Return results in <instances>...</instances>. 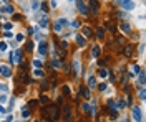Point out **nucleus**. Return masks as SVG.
I'll use <instances>...</instances> for the list:
<instances>
[{"label":"nucleus","instance_id":"nucleus-7","mask_svg":"<svg viewBox=\"0 0 146 122\" xmlns=\"http://www.w3.org/2000/svg\"><path fill=\"white\" fill-rule=\"evenodd\" d=\"M47 43H45V41H42V43H38V53H40V55H42V56H45V55H47Z\"/></svg>","mask_w":146,"mask_h":122},{"label":"nucleus","instance_id":"nucleus-13","mask_svg":"<svg viewBox=\"0 0 146 122\" xmlns=\"http://www.w3.org/2000/svg\"><path fill=\"white\" fill-rule=\"evenodd\" d=\"M91 55H93L95 58H98L100 56V46H95L93 49H91Z\"/></svg>","mask_w":146,"mask_h":122},{"label":"nucleus","instance_id":"nucleus-26","mask_svg":"<svg viewBox=\"0 0 146 122\" xmlns=\"http://www.w3.org/2000/svg\"><path fill=\"white\" fill-rule=\"evenodd\" d=\"M0 114H7V109L3 106H0Z\"/></svg>","mask_w":146,"mask_h":122},{"label":"nucleus","instance_id":"nucleus-16","mask_svg":"<svg viewBox=\"0 0 146 122\" xmlns=\"http://www.w3.org/2000/svg\"><path fill=\"white\" fill-rule=\"evenodd\" d=\"M96 35H98V38H103V37H105V28H98Z\"/></svg>","mask_w":146,"mask_h":122},{"label":"nucleus","instance_id":"nucleus-12","mask_svg":"<svg viewBox=\"0 0 146 122\" xmlns=\"http://www.w3.org/2000/svg\"><path fill=\"white\" fill-rule=\"evenodd\" d=\"M2 13H13V7H10V5L3 7V8H2Z\"/></svg>","mask_w":146,"mask_h":122},{"label":"nucleus","instance_id":"nucleus-15","mask_svg":"<svg viewBox=\"0 0 146 122\" xmlns=\"http://www.w3.org/2000/svg\"><path fill=\"white\" fill-rule=\"evenodd\" d=\"M131 69H133V71H131V73H133V76H135V74H139L141 68H139V66H133V68H131Z\"/></svg>","mask_w":146,"mask_h":122},{"label":"nucleus","instance_id":"nucleus-24","mask_svg":"<svg viewBox=\"0 0 146 122\" xmlns=\"http://www.w3.org/2000/svg\"><path fill=\"white\" fill-rule=\"evenodd\" d=\"M17 41H23V35H22V33L17 35Z\"/></svg>","mask_w":146,"mask_h":122},{"label":"nucleus","instance_id":"nucleus-4","mask_svg":"<svg viewBox=\"0 0 146 122\" xmlns=\"http://www.w3.org/2000/svg\"><path fill=\"white\" fill-rule=\"evenodd\" d=\"M12 63H15V64L22 63V51L20 49H17L15 53H12Z\"/></svg>","mask_w":146,"mask_h":122},{"label":"nucleus","instance_id":"nucleus-19","mask_svg":"<svg viewBox=\"0 0 146 122\" xmlns=\"http://www.w3.org/2000/svg\"><path fill=\"white\" fill-rule=\"evenodd\" d=\"M95 84H96L95 83V78H90L88 79V88H95Z\"/></svg>","mask_w":146,"mask_h":122},{"label":"nucleus","instance_id":"nucleus-6","mask_svg":"<svg viewBox=\"0 0 146 122\" xmlns=\"http://www.w3.org/2000/svg\"><path fill=\"white\" fill-rule=\"evenodd\" d=\"M0 74H3L5 78H10V76H12L10 68H8V66H0Z\"/></svg>","mask_w":146,"mask_h":122},{"label":"nucleus","instance_id":"nucleus-27","mask_svg":"<svg viewBox=\"0 0 146 122\" xmlns=\"http://www.w3.org/2000/svg\"><path fill=\"white\" fill-rule=\"evenodd\" d=\"M7 101V96H0V104H3Z\"/></svg>","mask_w":146,"mask_h":122},{"label":"nucleus","instance_id":"nucleus-10","mask_svg":"<svg viewBox=\"0 0 146 122\" xmlns=\"http://www.w3.org/2000/svg\"><path fill=\"white\" fill-rule=\"evenodd\" d=\"M47 25H48L47 15H43V17H42V20H40V26H42V28H47Z\"/></svg>","mask_w":146,"mask_h":122},{"label":"nucleus","instance_id":"nucleus-33","mask_svg":"<svg viewBox=\"0 0 146 122\" xmlns=\"http://www.w3.org/2000/svg\"><path fill=\"white\" fill-rule=\"evenodd\" d=\"M123 122H125V120H123Z\"/></svg>","mask_w":146,"mask_h":122},{"label":"nucleus","instance_id":"nucleus-14","mask_svg":"<svg viewBox=\"0 0 146 122\" xmlns=\"http://www.w3.org/2000/svg\"><path fill=\"white\" fill-rule=\"evenodd\" d=\"M121 30L125 31V33H130V31H131V28H130V25H128V23H123L121 25Z\"/></svg>","mask_w":146,"mask_h":122},{"label":"nucleus","instance_id":"nucleus-3","mask_svg":"<svg viewBox=\"0 0 146 122\" xmlns=\"http://www.w3.org/2000/svg\"><path fill=\"white\" fill-rule=\"evenodd\" d=\"M65 25H68V20H65V18H60V20H57V21H55L53 30H55V31H62V28H63Z\"/></svg>","mask_w":146,"mask_h":122},{"label":"nucleus","instance_id":"nucleus-23","mask_svg":"<svg viewBox=\"0 0 146 122\" xmlns=\"http://www.w3.org/2000/svg\"><path fill=\"white\" fill-rule=\"evenodd\" d=\"M100 76H101V78H105V76H106L108 73H106V71H105V69H100V73H98Z\"/></svg>","mask_w":146,"mask_h":122},{"label":"nucleus","instance_id":"nucleus-9","mask_svg":"<svg viewBox=\"0 0 146 122\" xmlns=\"http://www.w3.org/2000/svg\"><path fill=\"white\" fill-rule=\"evenodd\" d=\"M90 7H91V10H93V12H98V2H96V0H90Z\"/></svg>","mask_w":146,"mask_h":122},{"label":"nucleus","instance_id":"nucleus-22","mask_svg":"<svg viewBox=\"0 0 146 122\" xmlns=\"http://www.w3.org/2000/svg\"><path fill=\"white\" fill-rule=\"evenodd\" d=\"M7 49V43H0V51H5Z\"/></svg>","mask_w":146,"mask_h":122},{"label":"nucleus","instance_id":"nucleus-28","mask_svg":"<svg viewBox=\"0 0 146 122\" xmlns=\"http://www.w3.org/2000/svg\"><path fill=\"white\" fill-rule=\"evenodd\" d=\"M139 99H144V89H141V91H139Z\"/></svg>","mask_w":146,"mask_h":122},{"label":"nucleus","instance_id":"nucleus-17","mask_svg":"<svg viewBox=\"0 0 146 122\" xmlns=\"http://www.w3.org/2000/svg\"><path fill=\"white\" fill-rule=\"evenodd\" d=\"M139 84L141 86L144 84V73H143V71H139Z\"/></svg>","mask_w":146,"mask_h":122},{"label":"nucleus","instance_id":"nucleus-20","mask_svg":"<svg viewBox=\"0 0 146 122\" xmlns=\"http://www.w3.org/2000/svg\"><path fill=\"white\" fill-rule=\"evenodd\" d=\"M33 66H35V68H42V61H40V60H35V61H33Z\"/></svg>","mask_w":146,"mask_h":122},{"label":"nucleus","instance_id":"nucleus-32","mask_svg":"<svg viewBox=\"0 0 146 122\" xmlns=\"http://www.w3.org/2000/svg\"><path fill=\"white\" fill-rule=\"evenodd\" d=\"M3 122H12V119H10V117H8V119H7V120H3Z\"/></svg>","mask_w":146,"mask_h":122},{"label":"nucleus","instance_id":"nucleus-2","mask_svg":"<svg viewBox=\"0 0 146 122\" xmlns=\"http://www.w3.org/2000/svg\"><path fill=\"white\" fill-rule=\"evenodd\" d=\"M131 116H133L135 122H141V120H143V114H141L139 107H133V109H131Z\"/></svg>","mask_w":146,"mask_h":122},{"label":"nucleus","instance_id":"nucleus-8","mask_svg":"<svg viewBox=\"0 0 146 122\" xmlns=\"http://www.w3.org/2000/svg\"><path fill=\"white\" fill-rule=\"evenodd\" d=\"M76 43H78L80 46H85V45H86V40H85V37H81V35H76Z\"/></svg>","mask_w":146,"mask_h":122},{"label":"nucleus","instance_id":"nucleus-5","mask_svg":"<svg viewBox=\"0 0 146 122\" xmlns=\"http://www.w3.org/2000/svg\"><path fill=\"white\" fill-rule=\"evenodd\" d=\"M76 7H78V10L83 13V15H86V13H88V8H86V5L83 3V0H76Z\"/></svg>","mask_w":146,"mask_h":122},{"label":"nucleus","instance_id":"nucleus-30","mask_svg":"<svg viewBox=\"0 0 146 122\" xmlns=\"http://www.w3.org/2000/svg\"><path fill=\"white\" fill-rule=\"evenodd\" d=\"M118 107H120V109H123V107H125V102L120 101V102H118Z\"/></svg>","mask_w":146,"mask_h":122},{"label":"nucleus","instance_id":"nucleus-25","mask_svg":"<svg viewBox=\"0 0 146 122\" xmlns=\"http://www.w3.org/2000/svg\"><path fill=\"white\" fill-rule=\"evenodd\" d=\"M83 111L85 112H90V106H88V104H83Z\"/></svg>","mask_w":146,"mask_h":122},{"label":"nucleus","instance_id":"nucleus-21","mask_svg":"<svg viewBox=\"0 0 146 122\" xmlns=\"http://www.w3.org/2000/svg\"><path fill=\"white\" fill-rule=\"evenodd\" d=\"M35 76H36V78H40V76H43V71H40V69H35Z\"/></svg>","mask_w":146,"mask_h":122},{"label":"nucleus","instance_id":"nucleus-11","mask_svg":"<svg viewBox=\"0 0 146 122\" xmlns=\"http://www.w3.org/2000/svg\"><path fill=\"white\" fill-rule=\"evenodd\" d=\"M81 92H83V97L85 99H90L91 96H90V89L88 88H83V89H81Z\"/></svg>","mask_w":146,"mask_h":122},{"label":"nucleus","instance_id":"nucleus-29","mask_svg":"<svg viewBox=\"0 0 146 122\" xmlns=\"http://www.w3.org/2000/svg\"><path fill=\"white\" fill-rule=\"evenodd\" d=\"M100 89H101V91H105V89H106V84L101 83V84H100Z\"/></svg>","mask_w":146,"mask_h":122},{"label":"nucleus","instance_id":"nucleus-31","mask_svg":"<svg viewBox=\"0 0 146 122\" xmlns=\"http://www.w3.org/2000/svg\"><path fill=\"white\" fill-rule=\"evenodd\" d=\"M3 26H5V30H10V28H12V23H5Z\"/></svg>","mask_w":146,"mask_h":122},{"label":"nucleus","instance_id":"nucleus-1","mask_svg":"<svg viewBox=\"0 0 146 122\" xmlns=\"http://www.w3.org/2000/svg\"><path fill=\"white\" fill-rule=\"evenodd\" d=\"M116 3L121 8H125V10H133V8L136 7V3L133 2V0H116Z\"/></svg>","mask_w":146,"mask_h":122},{"label":"nucleus","instance_id":"nucleus-18","mask_svg":"<svg viewBox=\"0 0 146 122\" xmlns=\"http://www.w3.org/2000/svg\"><path fill=\"white\" fill-rule=\"evenodd\" d=\"M83 33H85V37H90V35H91V28L85 26V28H83Z\"/></svg>","mask_w":146,"mask_h":122}]
</instances>
